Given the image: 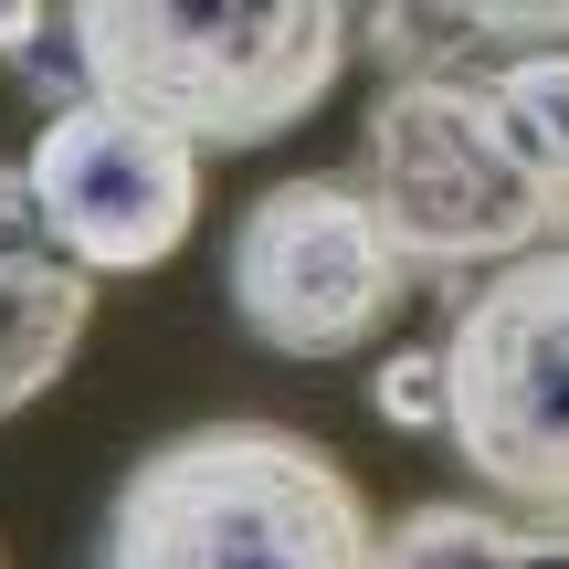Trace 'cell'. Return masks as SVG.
<instances>
[{
	"instance_id": "obj_1",
	"label": "cell",
	"mask_w": 569,
	"mask_h": 569,
	"mask_svg": "<svg viewBox=\"0 0 569 569\" xmlns=\"http://www.w3.org/2000/svg\"><path fill=\"white\" fill-rule=\"evenodd\" d=\"M74 106L201 148H274L348 74L338 0H74L53 11Z\"/></svg>"
},
{
	"instance_id": "obj_2",
	"label": "cell",
	"mask_w": 569,
	"mask_h": 569,
	"mask_svg": "<svg viewBox=\"0 0 569 569\" xmlns=\"http://www.w3.org/2000/svg\"><path fill=\"white\" fill-rule=\"evenodd\" d=\"M359 475L284 422H190L117 475L96 569H369Z\"/></svg>"
},
{
	"instance_id": "obj_3",
	"label": "cell",
	"mask_w": 569,
	"mask_h": 569,
	"mask_svg": "<svg viewBox=\"0 0 569 569\" xmlns=\"http://www.w3.org/2000/svg\"><path fill=\"white\" fill-rule=\"evenodd\" d=\"M359 190V211L380 222L401 284H486L496 264L569 243V201L517 159V138L496 127L486 84L475 74H401L380 84L359 127V159L338 169Z\"/></svg>"
},
{
	"instance_id": "obj_4",
	"label": "cell",
	"mask_w": 569,
	"mask_h": 569,
	"mask_svg": "<svg viewBox=\"0 0 569 569\" xmlns=\"http://www.w3.org/2000/svg\"><path fill=\"white\" fill-rule=\"evenodd\" d=\"M432 390V432L475 475V507L528 528L538 549H569V243L453 296Z\"/></svg>"
},
{
	"instance_id": "obj_5",
	"label": "cell",
	"mask_w": 569,
	"mask_h": 569,
	"mask_svg": "<svg viewBox=\"0 0 569 569\" xmlns=\"http://www.w3.org/2000/svg\"><path fill=\"white\" fill-rule=\"evenodd\" d=\"M222 284L243 338L274 359H348L411 306L380 222L359 211V190L338 169H306V180H274L264 201H243Z\"/></svg>"
},
{
	"instance_id": "obj_6",
	"label": "cell",
	"mask_w": 569,
	"mask_h": 569,
	"mask_svg": "<svg viewBox=\"0 0 569 569\" xmlns=\"http://www.w3.org/2000/svg\"><path fill=\"white\" fill-rule=\"evenodd\" d=\"M21 201L84 284L159 274L201 222V159L117 106H63V117H42L32 159H21Z\"/></svg>"
},
{
	"instance_id": "obj_7",
	"label": "cell",
	"mask_w": 569,
	"mask_h": 569,
	"mask_svg": "<svg viewBox=\"0 0 569 569\" xmlns=\"http://www.w3.org/2000/svg\"><path fill=\"white\" fill-rule=\"evenodd\" d=\"M84 327H96V284L42 243L32 201H21V159H0V422L74 369Z\"/></svg>"
},
{
	"instance_id": "obj_8",
	"label": "cell",
	"mask_w": 569,
	"mask_h": 569,
	"mask_svg": "<svg viewBox=\"0 0 569 569\" xmlns=\"http://www.w3.org/2000/svg\"><path fill=\"white\" fill-rule=\"evenodd\" d=\"M528 528H507L496 507H475V496H422V507H401L380 538H369V569H538Z\"/></svg>"
},
{
	"instance_id": "obj_9",
	"label": "cell",
	"mask_w": 569,
	"mask_h": 569,
	"mask_svg": "<svg viewBox=\"0 0 569 569\" xmlns=\"http://www.w3.org/2000/svg\"><path fill=\"white\" fill-rule=\"evenodd\" d=\"M369 401H380V422H401V432H432V411H443V390H432V348H401V359H380Z\"/></svg>"
},
{
	"instance_id": "obj_10",
	"label": "cell",
	"mask_w": 569,
	"mask_h": 569,
	"mask_svg": "<svg viewBox=\"0 0 569 569\" xmlns=\"http://www.w3.org/2000/svg\"><path fill=\"white\" fill-rule=\"evenodd\" d=\"M538 569H569V549H549V559H538Z\"/></svg>"
}]
</instances>
